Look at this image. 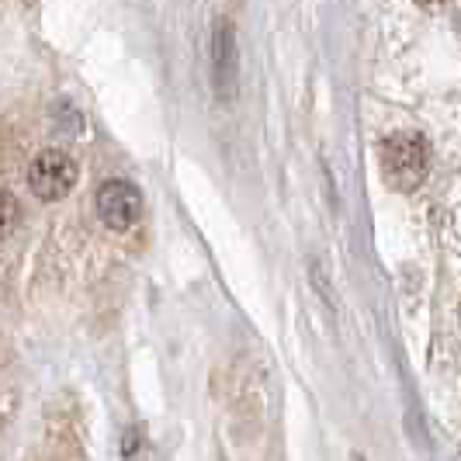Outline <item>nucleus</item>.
I'll return each mask as SVG.
<instances>
[{"label": "nucleus", "instance_id": "5", "mask_svg": "<svg viewBox=\"0 0 461 461\" xmlns=\"http://www.w3.org/2000/svg\"><path fill=\"white\" fill-rule=\"evenodd\" d=\"M309 285L316 288V295H320L323 309L330 312V320L340 323V299H337V288H333V281H330V275H326V267L316 260V257H309Z\"/></svg>", "mask_w": 461, "mask_h": 461}, {"label": "nucleus", "instance_id": "3", "mask_svg": "<svg viewBox=\"0 0 461 461\" xmlns=\"http://www.w3.org/2000/svg\"><path fill=\"white\" fill-rule=\"evenodd\" d=\"M212 87L222 104H232L240 91V42L230 18H219L212 28Z\"/></svg>", "mask_w": 461, "mask_h": 461}, {"label": "nucleus", "instance_id": "7", "mask_svg": "<svg viewBox=\"0 0 461 461\" xmlns=\"http://www.w3.org/2000/svg\"><path fill=\"white\" fill-rule=\"evenodd\" d=\"M350 461H365V455H354V458H350Z\"/></svg>", "mask_w": 461, "mask_h": 461}, {"label": "nucleus", "instance_id": "2", "mask_svg": "<svg viewBox=\"0 0 461 461\" xmlns=\"http://www.w3.org/2000/svg\"><path fill=\"white\" fill-rule=\"evenodd\" d=\"M24 181L39 202H63L80 181V167L67 149H42L32 157Z\"/></svg>", "mask_w": 461, "mask_h": 461}, {"label": "nucleus", "instance_id": "1", "mask_svg": "<svg viewBox=\"0 0 461 461\" xmlns=\"http://www.w3.org/2000/svg\"><path fill=\"white\" fill-rule=\"evenodd\" d=\"M378 167H382V181L385 185L399 191V194H410L430 174V146L420 132L385 136L382 146H378Z\"/></svg>", "mask_w": 461, "mask_h": 461}, {"label": "nucleus", "instance_id": "8", "mask_svg": "<svg viewBox=\"0 0 461 461\" xmlns=\"http://www.w3.org/2000/svg\"><path fill=\"white\" fill-rule=\"evenodd\" d=\"M423 4H438V0H423Z\"/></svg>", "mask_w": 461, "mask_h": 461}, {"label": "nucleus", "instance_id": "4", "mask_svg": "<svg viewBox=\"0 0 461 461\" xmlns=\"http://www.w3.org/2000/svg\"><path fill=\"white\" fill-rule=\"evenodd\" d=\"M94 208H97V219L104 222V230L129 232L142 219V191L132 181L112 177L97 187Z\"/></svg>", "mask_w": 461, "mask_h": 461}, {"label": "nucleus", "instance_id": "6", "mask_svg": "<svg viewBox=\"0 0 461 461\" xmlns=\"http://www.w3.org/2000/svg\"><path fill=\"white\" fill-rule=\"evenodd\" d=\"M122 458L125 461H157V451H153V444H149V438H146L142 427H129V430L122 434Z\"/></svg>", "mask_w": 461, "mask_h": 461}]
</instances>
